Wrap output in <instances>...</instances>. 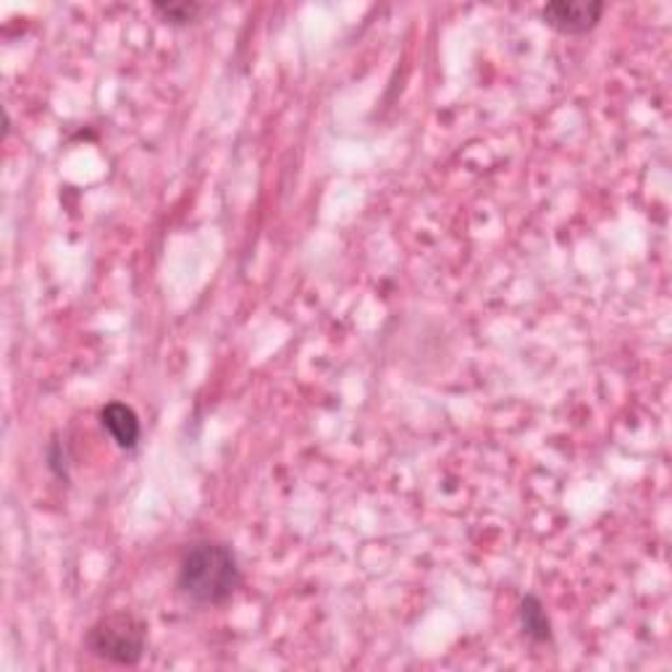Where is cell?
<instances>
[{
  "label": "cell",
  "instance_id": "6da1fadb",
  "mask_svg": "<svg viewBox=\"0 0 672 672\" xmlns=\"http://www.w3.org/2000/svg\"><path fill=\"white\" fill-rule=\"evenodd\" d=\"M243 586L237 552L226 541L198 539L181 550L176 591L198 606H224Z\"/></svg>",
  "mask_w": 672,
  "mask_h": 672
},
{
  "label": "cell",
  "instance_id": "7a4b0ae2",
  "mask_svg": "<svg viewBox=\"0 0 672 672\" xmlns=\"http://www.w3.org/2000/svg\"><path fill=\"white\" fill-rule=\"evenodd\" d=\"M84 649L95 659L119 668H134L148 651V625L132 612H110L84 633Z\"/></svg>",
  "mask_w": 672,
  "mask_h": 672
},
{
  "label": "cell",
  "instance_id": "3957f363",
  "mask_svg": "<svg viewBox=\"0 0 672 672\" xmlns=\"http://www.w3.org/2000/svg\"><path fill=\"white\" fill-rule=\"evenodd\" d=\"M606 5L602 0H552L541 5V19L546 27L559 35H589L602 22Z\"/></svg>",
  "mask_w": 672,
  "mask_h": 672
},
{
  "label": "cell",
  "instance_id": "277c9868",
  "mask_svg": "<svg viewBox=\"0 0 672 672\" xmlns=\"http://www.w3.org/2000/svg\"><path fill=\"white\" fill-rule=\"evenodd\" d=\"M101 426L110 439H114L116 447L127 449V452L137 449V444L142 439L140 417L123 402H108L106 408L101 410Z\"/></svg>",
  "mask_w": 672,
  "mask_h": 672
},
{
  "label": "cell",
  "instance_id": "5b68a950",
  "mask_svg": "<svg viewBox=\"0 0 672 672\" xmlns=\"http://www.w3.org/2000/svg\"><path fill=\"white\" fill-rule=\"evenodd\" d=\"M518 623H520V630H523V636L531 644H539V646L552 644V638H554L552 620L550 615H546L541 599L533 597V593H528V597L520 599Z\"/></svg>",
  "mask_w": 672,
  "mask_h": 672
},
{
  "label": "cell",
  "instance_id": "8992f818",
  "mask_svg": "<svg viewBox=\"0 0 672 672\" xmlns=\"http://www.w3.org/2000/svg\"><path fill=\"white\" fill-rule=\"evenodd\" d=\"M153 11L172 27H187V24L198 22L205 5L198 3V0H155Z\"/></svg>",
  "mask_w": 672,
  "mask_h": 672
},
{
  "label": "cell",
  "instance_id": "52a82bcc",
  "mask_svg": "<svg viewBox=\"0 0 672 672\" xmlns=\"http://www.w3.org/2000/svg\"><path fill=\"white\" fill-rule=\"evenodd\" d=\"M45 460H48V471L56 475V479L67 481L69 479V458H67V449H63V444L54 439L48 444V449H45Z\"/></svg>",
  "mask_w": 672,
  "mask_h": 672
}]
</instances>
